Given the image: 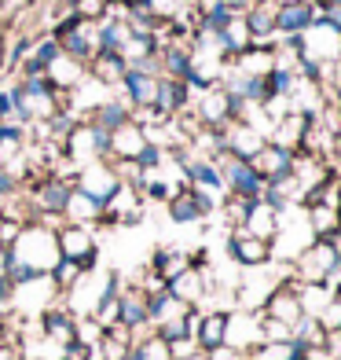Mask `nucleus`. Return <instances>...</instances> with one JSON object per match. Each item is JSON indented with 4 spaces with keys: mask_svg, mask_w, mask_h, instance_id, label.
Masks as SVG:
<instances>
[{
    "mask_svg": "<svg viewBox=\"0 0 341 360\" xmlns=\"http://www.w3.org/2000/svg\"><path fill=\"white\" fill-rule=\"evenodd\" d=\"M8 254L19 261V265H26L34 276H48L52 272V265L59 261V243H55V228L44 224V221H29L22 224L19 239L8 247Z\"/></svg>",
    "mask_w": 341,
    "mask_h": 360,
    "instance_id": "f257e3e1",
    "label": "nucleus"
},
{
    "mask_svg": "<svg viewBox=\"0 0 341 360\" xmlns=\"http://www.w3.org/2000/svg\"><path fill=\"white\" fill-rule=\"evenodd\" d=\"M52 37L59 44V52L62 56H74L81 63H88L95 56V22H85V19H77V15H62V19H55L52 26Z\"/></svg>",
    "mask_w": 341,
    "mask_h": 360,
    "instance_id": "f03ea898",
    "label": "nucleus"
},
{
    "mask_svg": "<svg viewBox=\"0 0 341 360\" xmlns=\"http://www.w3.org/2000/svg\"><path fill=\"white\" fill-rule=\"evenodd\" d=\"M341 261L330 239H312L308 247L294 257V280L297 283H327L330 269Z\"/></svg>",
    "mask_w": 341,
    "mask_h": 360,
    "instance_id": "7ed1b4c3",
    "label": "nucleus"
},
{
    "mask_svg": "<svg viewBox=\"0 0 341 360\" xmlns=\"http://www.w3.org/2000/svg\"><path fill=\"white\" fill-rule=\"evenodd\" d=\"M55 243H59V257H70L77 261L85 272L95 269V261H100V250H95V236H92V228L88 224H70V221H62L55 228Z\"/></svg>",
    "mask_w": 341,
    "mask_h": 360,
    "instance_id": "20e7f679",
    "label": "nucleus"
},
{
    "mask_svg": "<svg viewBox=\"0 0 341 360\" xmlns=\"http://www.w3.org/2000/svg\"><path fill=\"white\" fill-rule=\"evenodd\" d=\"M217 169H220V180H224L227 195H239V199H261L265 176L257 173L250 162L232 158V155H220V158H217Z\"/></svg>",
    "mask_w": 341,
    "mask_h": 360,
    "instance_id": "39448f33",
    "label": "nucleus"
},
{
    "mask_svg": "<svg viewBox=\"0 0 341 360\" xmlns=\"http://www.w3.org/2000/svg\"><path fill=\"white\" fill-rule=\"evenodd\" d=\"M261 313L272 316V320H279L286 327H294L301 316H305V309H301V294H297V280L294 276H286V280H279L272 287V294L265 298L261 305Z\"/></svg>",
    "mask_w": 341,
    "mask_h": 360,
    "instance_id": "423d86ee",
    "label": "nucleus"
},
{
    "mask_svg": "<svg viewBox=\"0 0 341 360\" xmlns=\"http://www.w3.org/2000/svg\"><path fill=\"white\" fill-rule=\"evenodd\" d=\"M118 184H121V176H118V169H114L107 158L88 162V166H81V169H77V176H74V188H77V191H85V195H92L95 202H107Z\"/></svg>",
    "mask_w": 341,
    "mask_h": 360,
    "instance_id": "0eeeda50",
    "label": "nucleus"
},
{
    "mask_svg": "<svg viewBox=\"0 0 341 360\" xmlns=\"http://www.w3.org/2000/svg\"><path fill=\"white\" fill-rule=\"evenodd\" d=\"M194 118H199L206 129H224L235 118V103L227 96L224 85H209L199 92V107H194Z\"/></svg>",
    "mask_w": 341,
    "mask_h": 360,
    "instance_id": "6e6552de",
    "label": "nucleus"
},
{
    "mask_svg": "<svg viewBox=\"0 0 341 360\" xmlns=\"http://www.w3.org/2000/svg\"><path fill=\"white\" fill-rule=\"evenodd\" d=\"M316 4L312 0H279L275 4V37H297L301 30L316 22Z\"/></svg>",
    "mask_w": 341,
    "mask_h": 360,
    "instance_id": "1a4fd4ad",
    "label": "nucleus"
},
{
    "mask_svg": "<svg viewBox=\"0 0 341 360\" xmlns=\"http://www.w3.org/2000/svg\"><path fill=\"white\" fill-rule=\"evenodd\" d=\"M265 143H268V136L261 133V129L246 125V122H227V125H224V151L232 155V158L250 162Z\"/></svg>",
    "mask_w": 341,
    "mask_h": 360,
    "instance_id": "9d476101",
    "label": "nucleus"
},
{
    "mask_svg": "<svg viewBox=\"0 0 341 360\" xmlns=\"http://www.w3.org/2000/svg\"><path fill=\"white\" fill-rule=\"evenodd\" d=\"M227 254L232 261H239L242 269H265L272 261V243L246 236L242 228H232V239H227Z\"/></svg>",
    "mask_w": 341,
    "mask_h": 360,
    "instance_id": "9b49d317",
    "label": "nucleus"
},
{
    "mask_svg": "<svg viewBox=\"0 0 341 360\" xmlns=\"http://www.w3.org/2000/svg\"><path fill=\"white\" fill-rule=\"evenodd\" d=\"M147 143H151V140H147V129L128 118L125 125H118V129L110 133V155H107V158H114V162H136L140 151H143Z\"/></svg>",
    "mask_w": 341,
    "mask_h": 360,
    "instance_id": "f8f14e48",
    "label": "nucleus"
},
{
    "mask_svg": "<svg viewBox=\"0 0 341 360\" xmlns=\"http://www.w3.org/2000/svg\"><path fill=\"white\" fill-rule=\"evenodd\" d=\"M169 206V217L176 221V224H194V221H206L209 214H213V206H209L206 199L194 188H180V191H173V199L166 202Z\"/></svg>",
    "mask_w": 341,
    "mask_h": 360,
    "instance_id": "ddd939ff",
    "label": "nucleus"
},
{
    "mask_svg": "<svg viewBox=\"0 0 341 360\" xmlns=\"http://www.w3.org/2000/svg\"><path fill=\"white\" fill-rule=\"evenodd\" d=\"M118 89L125 92V103L133 107V110H136V107H154L158 74H143V70H136V67H128Z\"/></svg>",
    "mask_w": 341,
    "mask_h": 360,
    "instance_id": "4468645a",
    "label": "nucleus"
},
{
    "mask_svg": "<svg viewBox=\"0 0 341 360\" xmlns=\"http://www.w3.org/2000/svg\"><path fill=\"white\" fill-rule=\"evenodd\" d=\"M41 331H44V338H52L62 349L77 346V316L70 313V309H44Z\"/></svg>",
    "mask_w": 341,
    "mask_h": 360,
    "instance_id": "2eb2a0df",
    "label": "nucleus"
},
{
    "mask_svg": "<svg viewBox=\"0 0 341 360\" xmlns=\"http://www.w3.org/2000/svg\"><path fill=\"white\" fill-rule=\"evenodd\" d=\"M44 77L52 81V89H59V92H74L81 81L88 77V67L81 59H74V56H55L52 63H48V70H44Z\"/></svg>",
    "mask_w": 341,
    "mask_h": 360,
    "instance_id": "dca6fc26",
    "label": "nucleus"
},
{
    "mask_svg": "<svg viewBox=\"0 0 341 360\" xmlns=\"http://www.w3.org/2000/svg\"><path fill=\"white\" fill-rule=\"evenodd\" d=\"M279 217H283V214H275V210H272L265 199H253L250 210H246V221H242L239 228H242L246 236H253V239L272 243L275 232H279Z\"/></svg>",
    "mask_w": 341,
    "mask_h": 360,
    "instance_id": "f3484780",
    "label": "nucleus"
},
{
    "mask_svg": "<svg viewBox=\"0 0 341 360\" xmlns=\"http://www.w3.org/2000/svg\"><path fill=\"white\" fill-rule=\"evenodd\" d=\"M187 103H191V85H187V81L158 74V92H154V107H158L161 114H169V118H173V114L187 110Z\"/></svg>",
    "mask_w": 341,
    "mask_h": 360,
    "instance_id": "a211bd4d",
    "label": "nucleus"
},
{
    "mask_svg": "<svg viewBox=\"0 0 341 360\" xmlns=\"http://www.w3.org/2000/svg\"><path fill=\"white\" fill-rule=\"evenodd\" d=\"M166 290L173 294L176 302H184V305H191V309H194V305H199V302L206 298L209 280H206V272H202V269H191V265H187L180 276H173V280L166 283Z\"/></svg>",
    "mask_w": 341,
    "mask_h": 360,
    "instance_id": "6ab92c4d",
    "label": "nucleus"
},
{
    "mask_svg": "<svg viewBox=\"0 0 341 360\" xmlns=\"http://www.w3.org/2000/svg\"><path fill=\"white\" fill-rule=\"evenodd\" d=\"M250 166L265 176V184H272V180H283L290 176V166H294V155L283 151V147H275V143H265L261 151H257L250 158Z\"/></svg>",
    "mask_w": 341,
    "mask_h": 360,
    "instance_id": "aec40b11",
    "label": "nucleus"
},
{
    "mask_svg": "<svg viewBox=\"0 0 341 360\" xmlns=\"http://www.w3.org/2000/svg\"><path fill=\"white\" fill-rule=\"evenodd\" d=\"M128 22H125V15L118 11H110L103 15L100 22H95V52H114V56H121V44L128 41Z\"/></svg>",
    "mask_w": 341,
    "mask_h": 360,
    "instance_id": "412c9836",
    "label": "nucleus"
},
{
    "mask_svg": "<svg viewBox=\"0 0 341 360\" xmlns=\"http://www.w3.org/2000/svg\"><path fill=\"white\" fill-rule=\"evenodd\" d=\"M275 4L279 0H261V4H253L242 11V19H246L250 34H253V44H275Z\"/></svg>",
    "mask_w": 341,
    "mask_h": 360,
    "instance_id": "4be33fe9",
    "label": "nucleus"
},
{
    "mask_svg": "<svg viewBox=\"0 0 341 360\" xmlns=\"http://www.w3.org/2000/svg\"><path fill=\"white\" fill-rule=\"evenodd\" d=\"M128 349H133V331L125 323H114V327H103L100 342L92 346V356L95 360H125Z\"/></svg>",
    "mask_w": 341,
    "mask_h": 360,
    "instance_id": "5701e85b",
    "label": "nucleus"
},
{
    "mask_svg": "<svg viewBox=\"0 0 341 360\" xmlns=\"http://www.w3.org/2000/svg\"><path fill=\"white\" fill-rule=\"evenodd\" d=\"M224 335H227V313H224V309L199 313V323H194V346H199L202 353L224 346Z\"/></svg>",
    "mask_w": 341,
    "mask_h": 360,
    "instance_id": "b1692460",
    "label": "nucleus"
},
{
    "mask_svg": "<svg viewBox=\"0 0 341 360\" xmlns=\"http://www.w3.org/2000/svg\"><path fill=\"white\" fill-rule=\"evenodd\" d=\"M118 323H125L128 331L147 327V294L140 287H125L118 294Z\"/></svg>",
    "mask_w": 341,
    "mask_h": 360,
    "instance_id": "393cba45",
    "label": "nucleus"
},
{
    "mask_svg": "<svg viewBox=\"0 0 341 360\" xmlns=\"http://www.w3.org/2000/svg\"><path fill=\"white\" fill-rule=\"evenodd\" d=\"M85 67H88V77H92V81H100V85L114 89V85H121L128 63H125L121 56H114V52H95Z\"/></svg>",
    "mask_w": 341,
    "mask_h": 360,
    "instance_id": "a878e982",
    "label": "nucleus"
},
{
    "mask_svg": "<svg viewBox=\"0 0 341 360\" xmlns=\"http://www.w3.org/2000/svg\"><path fill=\"white\" fill-rule=\"evenodd\" d=\"M100 214H103V202H95L92 195L85 191H70V199H67V210H62V217H67L70 224H100Z\"/></svg>",
    "mask_w": 341,
    "mask_h": 360,
    "instance_id": "bb28decb",
    "label": "nucleus"
},
{
    "mask_svg": "<svg viewBox=\"0 0 341 360\" xmlns=\"http://www.w3.org/2000/svg\"><path fill=\"white\" fill-rule=\"evenodd\" d=\"M128 118H133V107H128L125 100H103L100 107L88 110V122L100 125V129H107V133H114V129L125 125Z\"/></svg>",
    "mask_w": 341,
    "mask_h": 360,
    "instance_id": "cd10ccee",
    "label": "nucleus"
},
{
    "mask_svg": "<svg viewBox=\"0 0 341 360\" xmlns=\"http://www.w3.org/2000/svg\"><path fill=\"white\" fill-rule=\"evenodd\" d=\"M187 265H191L187 254H184V250H176V247H158L154 257H151V272L158 276V280H166V283L173 280V276H180Z\"/></svg>",
    "mask_w": 341,
    "mask_h": 360,
    "instance_id": "c85d7f7f",
    "label": "nucleus"
},
{
    "mask_svg": "<svg viewBox=\"0 0 341 360\" xmlns=\"http://www.w3.org/2000/svg\"><path fill=\"white\" fill-rule=\"evenodd\" d=\"M301 342L297 338H283V342H268L261 338L257 346L250 349V360H301Z\"/></svg>",
    "mask_w": 341,
    "mask_h": 360,
    "instance_id": "c756f323",
    "label": "nucleus"
},
{
    "mask_svg": "<svg viewBox=\"0 0 341 360\" xmlns=\"http://www.w3.org/2000/svg\"><path fill=\"white\" fill-rule=\"evenodd\" d=\"M220 41H224V52H227V59L239 56V52H246V48L253 44V34H250L246 19H242V15H235V19L220 30Z\"/></svg>",
    "mask_w": 341,
    "mask_h": 360,
    "instance_id": "7c9ffc66",
    "label": "nucleus"
},
{
    "mask_svg": "<svg viewBox=\"0 0 341 360\" xmlns=\"http://www.w3.org/2000/svg\"><path fill=\"white\" fill-rule=\"evenodd\" d=\"M305 214H308V228H312L316 239H327L334 228H337V214H334V206H327V202L305 206Z\"/></svg>",
    "mask_w": 341,
    "mask_h": 360,
    "instance_id": "2f4dec72",
    "label": "nucleus"
},
{
    "mask_svg": "<svg viewBox=\"0 0 341 360\" xmlns=\"http://www.w3.org/2000/svg\"><path fill=\"white\" fill-rule=\"evenodd\" d=\"M81 276H85V269L77 265V261H70V257H59L55 265H52V272H48V280H52V287L55 290H70Z\"/></svg>",
    "mask_w": 341,
    "mask_h": 360,
    "instance_id": "473e14b6",
    "label": "nucleus"
},
{
    "mask_svg": "<svg viewBox=\"0 0 341 360\" xmlns=\"http://www.w3.org/2000/svg\"><path fill=\"white\" fill-rule=\"evenodd\" d=\"M294 338L301 342V346H327V342H330L316 316H301V320L294 323Z\"/></svg>",
    "mask_w": 341,
    "mask_h": 360,
    "instance_id": "72a5a7b5",
    "label": "nucleus"
},
{
    "mask_svg": "<svg viewBox=\"0 0 341 360\" xmlns=\"http://www.w3.org/2000/svg\"><path fill=\"white\" fill-rule=\"evenodd\" d=\"M110 11H114V0H70V15H77L85 22H100Z\"/></svg>",
    "mask_w": 341,
    "mask_h": 360,
    "instance_id": "f704fd0d",
    "label": "nucleus"
},
{
    "mask_svg": "<svg viewBox=\"0 0 341 360\" xmlns=\"http://www.w3.org/2000/svg\"><path fill=\"white\" fill-rule=\"evenodd\" d=\"M133 353H136V360H173L169 342L158 338V335H147L143 342H133Z\"/></svg>",
    "mask_w": 341,
    "mask_h": 360,
    "instance_id": "c9c22d12",
    "label": "nucleus"
},
{
    "mask_svg": "<svg viewBox=\"0 0 341 360\" xmlns=\"http://www.w3.org/2000/svg\"><path fill=\"white\" fill-rule=\"evenodd\" d=\"M0 122L22 125V118H19V100H15V85H11V89H0Z\"/></svg>",
    "mask_w": 341,
    "mask_h": 360,
    "instance_id": "e433bc0d",
    "label": "nucleus"
},
{
    "mask_svg": "<svg viewBox=\"0 0 341 360\" xmlns=\"http://www.w3.org/2000/svg\"><path fill=\"white\" fill-rule=\"evenodd\" d=\"M22 232V221H11V217H0V247H11Z\"/></svg>",
    "mask_w": 341,
    "mask_h": 360,
    "instance_id": "4c0bfd02",
    "label": "nucleus"
},
{
    "mask_svg": "<svg viewBox=\"0 0 341 360\" xmlns=\"http://www.w3.org/2000/svg\"><path fill=\"white\" fill-rule=\"evenodd\" d=\"M242 356H246V353L235 349V346H217V349L206 353V360H242Z\"/></svg>",
    "mask_w": 341,
    "mask_h": 360,
    "instance_id": "58836bf2",
    "label": "nucleus"
},
{
    "mask_svg": "<svg viewBox=\"0 0 341 360\" xmlns=\"http://www.w3.org/2000/svg\"><path fill=\"white\" fill-rule=\"evenodd\" d=\"M0 360H22L19 346H8V342H0Z\"/></svg>",
    "mask_w": 341,
    "mask_h": 360,
    "instance_id": "ea45409f",
    "label": "nucleus"
},
{
    "mask_svg": "<svg viewBox=\"0 0 341 360\" xmlns=\"http://www.w3.org/2000/svg\"><path fill=\"white\" fill-rule=\"evenodd\" d=\"M224 4H232L235 11H246V8H253V4H261V0H224Z\"/></svg>",
    "mask_w": 341,
    "mask_h": 360,
    "instance_id": "a19ab883",
    "label": "nucleus"
},
{
    "mask_svg": "<svg viewBox=\"0 0 341 360\" xmlns=\"http://www.w3.org/2000/svg\"><path fill=\"white\" fill-rule=\"evenodd\" d=\"M180 360H206V353L199 349V353H191V356H180Z\"/></svg>",
    "mask_w": 341,
    "mask_h": 360,
    "instance_id": "79ce46f5",
    "label": "nucleus"
},
{
    "mask_svg": "<svg viewBox=\"0 0 341 360\" xmlns=\"http://www.w3.org/2000/svg\"><path fill=\"white\" fill-rule=\"evenodd\" d=\"M334 214H337V228H341V199H337V206H334Z\"/></svg>",
    "mask_w": 341,
    "mask_h": 360,
    "instance_id": "37998d69",
    "label": "nucleus"
},
{
    "mask_svg": "<svg viewBox=\"0 0 341 360\" xmlns=\"http://www.w3.org/2000/svg\"><path fill=\"white\" fill-rule=\"evenodd\" d=\"M242 360H246V356H242Z\"/></svg>",
    "mask_w": 341,
    "mask_h": 360,
    "instance_id": "c03bdc74",
    "label": "nucleus"
}]
</instances>
